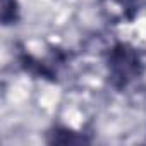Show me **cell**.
Segmentation results:
<instances>
[{
	"label": "cell",
	"instance_id": "6da1fadb",
	"mask_svg": "<svg viewBox=\"0 0 146 146\" xmlns=\"http://www.w3.org/2000/svg\"><path fill=\"white\" fill-rule=\"evenodd\" d=\"M141 60L134 48L125 43L115 45L108 53V72L115 88H125L141 76Z\"/></svg>",
	"mask_w": 146,
	"mask_h": 146
},
{
	"label": "cell",
	"instance_id": "7a4b0ae2",
	"mask_svg": "<svg viewBox=\"0 0 146 146\" xmlns=\"http://www.w3.org/2000/svg\"><path fill=\"white\" fill-rule=\"evenodd\" d=\"M17 19V4L16 0H2V23L12 24Z\"/></svg>",
	"mask_w": 146,
	"mask_h": 146
},
{
	"label": "cell",
	"instance_id": "3957f363",
	"mask_svg": "<svg viewBox=\"0 0 146 146\" xmlns=\"http://www.w3.org/2000/svg\"><path fill=\"white\" fill-rule=\"evenodd\" d=\"M112 2H115V4H119V5H131L132 2H134V0H112Z\"/></svg>",
	"mask_w": 146,
	"mask_h": 146
}]
</instances>
